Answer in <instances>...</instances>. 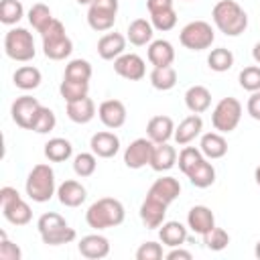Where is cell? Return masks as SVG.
Returning <instances> with one entry per match:
<instances>
[{
	"mask_svg": "<svg viewBox=\"0 0 260 260\" xmlns=\"http://www.w3.org/2000/svg\"><path fill=\"white\" fill-rule=\"evenodd\" d=\"M65 112H67V118L71 122H75V124H87L95 116V104L87 95V98H81L77 102H67Z\"/></svg>",
	"mask_w": 260,
	"mask_h": 260,
	"instance_id": "cell-29",
	"label": "cell"
},
{
	"mask_svg": "<svg viewBox=\"0 0 260 260\" xmlns=\"http://www.w3.org/2000/svg\"><path fill=\"white\" fill-rule=\"evenodd\" d=\"M45 156L51 162H65L73 156V144L67 138H61V136L49 138L45 142Z\"/></svg>",
	"mask_w": 260,
	"mask_h": 260,
	"instance_id": "cell-32",
	"label": "cell"
},
{
	"mask_svg": "<svg viewBox=\"0 0 260 260\" xmlns=\"http://www.w3.org/2000/svg\"><path fill=\"white\" fill-rule=\"evenodd\" d=\"M252 57H254L256 65H260V43H256V45H254V49H252Z\"/></svg>",
	"mask_w": 260,
	"mask_h": 260,
	"instance_id": "cell-51",
	"label": "cell"
},
{
	"mask_svg": "<svg viewBox=\"0 0 260 260\" xmlns=\"http://www.w3.org/2000/svg\"><path fill=\"white\" fill-rule=\"evenodd\" d=\"M98 169V156L93 152H79L73 156V173L81 179H87Z\"/></svg>",
	"mask_w": 260,
	"mask_h": 260,
	"instance_id": "cell-41",
	"label": "cell"
},
{
	"mask_svg": "<svg viewBox=\"0 0 260 260\" xmlns=\"http://www.w3.org/2000/svg\"><path fill=\"white\" fill-rule=\"evenodd\" d=\"M41 81H43V75H41V71H39L35 65H22V67H18V69L14 71V75H12V83H14L18 89H22V91H32V89H37V87L41 85Z\"/></svg>",
	"mask_w": 260,
	"mask_h": 260,
	"instance_id": "cell-31",
	"label": "cell"
},
{
	"mask_svg": "<svg viewBox=\"0 0 260 260\" xmlns=\"http://www.w3.org/2000/svg\"><path fill=\"white\" fill-rule=\"evenodd\" d=\"M177 148L171 146L169 142H158L154 144L152 148V154H150V169L156 171V173H165V171H171L175 165H177Z\"/></svg>",
	"mask_w": 260,
	"mask_h": 260,
	"instance_id": "cell-24",
	"label": "cell"
},
{
	"mask_svg": "<svg viewBox=\"0 0 260 260\" xmlns=\"http://www.w3.org/2000/svg\"><path fill=\"white\" fill-rule=\"evenodd\" d=\"M189 183L197 189H207L215 183V167L209 162V158H203L189 175H187Z\"/></svg>",
	"mask_w": 260,
	"mask_h": 260,
	"instance_id": "cell-33",
	"label": "cell"
},
{
	"mask_svg": "<svg viewBox=\"0 0 260 260\" xmlns=\"http://www.w3.org/2000/svg\"><path fill=\"white\" fill-rule=\"evenodd\" d=\"M24 191L30 201L35 203H47L53 195H57V183H55V171L47 162H39L30 169Z\"/></svg>",
	"mask_w": 260,
	"mask_h": 260,
	"instance_id": "cell-3",
	"label": "cell"
},
{
	"mask_svg": "<svg viewBox=\"0 0 260 260\" xmlns=\"http://www.w3.org/2000/svg\"><path fill=\"white\" fill-rule=\"evenodd\" d=\"M114 71L122 79L140 81L146 75V63L136 53H122L118 59H114Z\"/></svg>",
	"mask_w": 260,
	"mask_h": 260,
	"instance_id": "cell-13",
	"label": "cell"
},
{
	"mask_svg": "<svg viewBox=\"0 0 260 260\" xmlns=\"http://www.w3.org/2000/svg\"><path fill=\"white\" fill-rule=\"evenodd\" d=\"M146 8H148L150 14L162 12V10H171L173 8V0H146Z\"/></svg>",
	"mask_w": 260,
	"mask_h": 260,
	"instance_id": "cell-49",
	"label": "cell"
},
{
	"mask_svg": "<svg viewBox=\"0 0 260 260\" xmlns=\"http://www.w3.org/2000/svg\"><path fill=\"white\" fill-rule=\"evenodd\" d=\"M150 22H152L154 30H160V32L173 30L175 24H177V12H175V8L162 10V12H154V14H150Z\"/></svg>",
	"mask_w": 260,
	"mask_h": 260,
	"instance_id": "cell-45",
	"label": "cell"
},
{
	"mask_svg": "<svg viewBox=\"0 0 260 260\" xmlns=\"http://www.w3.org/2000/svg\"><path fill=\"white\" fill-rule=\"evenodd\" d=\"M185 106L191 114H203L211 106V91L205 85H191L185 91Z\"/></svg>",
	"mask_w": 260,
	"mask_h": 260,
	"instance_id": "cell-28",
	"label": "cell"
},
{
	"mask_svg": "<svg viewBox=\"0 0 260 260\" xmlns=\"http://www.w3.org/2000/svg\"><path fill=\"white\" fill-rule=\"evenodd\" d=\"M150 85L158 91H169L177 85V71L173 65H167V67H152L150 75Z\"/></svg>",
	"mask_w": 260,
	"mask_h": 260,
	"instance_id": "cell-34",
	"label": "cell"
},
{
	"mask_svg": "<svg viewBox=\"0 0 260 260\" xmlns=\"http://www.w3.org/2000/svg\"><path fill=\"white\" fill-rule=\"evenodd\" d=\"M4 53L8 59L18 61V63H28L35 59L37 49H35V39L28 28L22 26H12L4 35Z\"/></svg>",
	"mask_w": 260,
	"mask_h": 260,
	"instance_id": "cell-5",
	"label": "cell"
},
{
	"mask_svg": "<svg viewBox=\"0 0 260 260\" xmlns=\"http://www.w3.org/2000/svg\"><path fill=\"white\" fill-rule=\"evenodd\" d=\"M24 6L20 0H2L0 2V22L6 26H14L22 20Z\"/></svg>",
	"mask_w": 260,
	"mask_h": 260,
	"instance_id": "cell-38",
	"label": "cell"
},
{
	"mask_svg": "<svg viewBox=\"0 0 260 260\" xmlns=\"http://www.w3.org/2000/svg\"><path fill=\"white\" fill-rule=\"evenodd\" d=\"M39 110H41V102L37 98L28 95V93L16 98L12 102V106H10V114H12L14 124L20 126V128H24V130H30V126H32L35 116H37Z\"/></svg>",
	"mask_w": 260,
	"mask_h": 260,
	"instance_id": "cell-11",
	"label": "cell"
},
{
	"mask_svg": "<svg viewBox=\"0 0 260 260\" xmlns=\"http://www.w3.org/2000/svg\"><path fill=\"white\" fill-rule=\"evenodd\" d=\"M254 256L260 260V240H258V242H256V246H254Z\"/></svg>",
	"mask_w": 260,
	"mask_h": 260,
	"instance_id": "cell-53",
	"label": "cell"
},
{
	"mask_svg": "<svg viewBox=\"0 0 260 260\" xmlns=\"http://www.w3.org/2000/svg\"><path fill=\"white\" fill-rule=\"evenodd\" d=\"M179 41L189 51H205V49H209L213 45L215 32H213L209 22H205V20H191V22H187L181 28Z\"/></svg>",
	"mask_w": 260,
	"mask_h": 260,
	"instance_id": "cell-9",
	"label": "cell"
},
{
	"mask_svg": "<svg viewBox=\"0 0 260 260\" xmlns=\"http://www.w3.org/2000/svg\"><path fill=\"white\" fill-rule=\"evenodd\" d=\"M154 26L150 20L146 18H134L130 24H128V30H126V39L130 41V45L134 47H144V45H150L154 39Z\"/></svg>",
	"mask_w": 260,
	"mask_h": 260,
	"instance_id": "cell-27",
	"label": "cell"
},
{
	"mask_svg": "<svg viewBox=\"0 0 260 260\" xmlns=\"http://www.w3.org/2000/svg\"><path fill=\"white\" fill-rule=\"evenodd\" d=\"M28 22H30V26L37 30V32H45L49 26H51V22L55 20V16H53V12H51V8L47 6V4H43V2H37V4H32L30 6V10H28Z\"/></svg>",
	"mask_w": 260,
	"mask_h": 260,
	"instance_id": "cell-35",
	"label": "cell"
},
{
	"mask_svg": "<svg viewBox=\"0 0 260 260\" xmlns=\"http://www.w3.org/2000/svg\"><path fill=\"white\" fill-rule=\"evenodd\" d=\"M146 57H148V61H150L152 67H167V65H173V61H175V47H173V43L167 41V39H154V41L148 45Z\"/></svg>",
	"mask_w": 260,
	"mask_h": 260,
	"instance_id": "cell-25",
	"label": "cell"
},
{
	"mask_svg": "<svg viewBox=\"0 0 260 260\" xmlns=\"http://www.w3.org/2000/svg\"><path fill=\"white\" fill-rule=\"evenodd\" d=\"M65 79H75V81H89L91 79V63L87 59H71L65 65Z\"/></svg>",
	"mask_w": 260,
	"mask_h": 260,
	"instance_id": "cell-40",
	"label": "cell"
},
{
	"mask_svg": "<svg viewBox=\"0 0 260 260\" xmlns=\"http://www.w3.org/2000/svg\"><path fill=\"white\" fill-rule=\"evenodd\" d=\"M55 126H57L55 112H53L51 108H47V106H41V110H39L37 116H35V122H32L30 130L37 132V134H49Z\"/></svg>",
	"mask_w": 260,
	"mask_h": 260,
	"instance_id": "cell-42",
	"label": "cell"
},
{
	"mask_svg": "<svg viewBox=\"0 0 260 260\" xmlns=\"http://www.w3.org/2000/svg\"><path fill=\"white\" fill-rule=\"evenodd\" d=\"M211 18L225 37H240L248 28V14L236 0H219L211 10Z\"/></svg>",
	"mask_w": 260,
	"mask_h": 260,
	"instance_id": "cell-2",
	"label": "cell"
},
{
	"mask_svg": "<svg viewBox=\"0 0 260 260\" xmlns=\"http://www.w3.org/2000/svg\"><path fill=\"white\" fill-rule=\"evenodd\" d=\"M203 158H205V156H203L201 148H195V146H183L181 152H179V156H177V162H179L181 173L187 177V175H189V173H191Z\"/></svg>",
	"mask_w": 260,
	"mask_h": 260,
	"instance_id": "cell-39",
	"label": "cell"
},
{
	"mask_svg": "<svg viewBox=\"0 0 260 260\" xmlns=\"http://www.w3.org/2000/svg\"><path fill=\"white\" fill-rule=\"evenodd\" d=\"M146 195L152 197V199L162 201L165 205H171L181 195V183L175 177H169V175L167 177H160V179H156L150 185V189H148Z\"/></svg>",
	"mask_w": 260,
	"mask_h": 260,
	"instance_id": "cell-18",
	"label": "cell"
},
{
	"mask_svg": "<svg viewBox=\"0 0 260 260\" xmlns=\"http://www.w3.org/2000/svg\"><path fill=\"white\" fill-rule=\"evenodd\" d=\"M201 130H203L201 116L199 114H191V116L183 118L179 122V126H175V136L173 138H175V142L179 146H187V144H191L201 134Z\"/></svg>",
	"mask_w": 260,
	"mask_h": 260,
	"instance_id": "cell-23",
	"label": "cell"
},
{
	"mask_svg": "<svg viewBox=\"0 0 260 260\" xmlns=\"http://www.w3.org/2000/svg\"><path fill=\"white\" fill-rule=\"evenodd\" d=\"M41 37H43V53L47 59L63 61L73 53V41L67 37V30L59 18H55Z\"/></svg>",
	"mask_w": 260,
	"mask_h": 260,
	"instance_id": "cell-6",
	"label": "cell"
},
{
	"mask_svg": "<svg viewBox=\"0 0 260 260\" xmlns=\"http://www.w3.org/2000/svg\"><path fill=\"white\" fill-rule=\"evenodd\" d=\"M77 250L87 260H102V258H106L110 254V240L106 236H102L100 232L87 234V236H83L79 240Z\"/></svg>",
	"mask_w": 260,
	"mask_h": 260,
	"instance_id": "cell-15",
	"label": "cell"
},
{
	"mask_svg": "<svg viewBox=\"0 0 260 260\" xmlns=\"http://www.w3.org/2000/svg\"><path fill=\"white\" fill-rule=\"evenodd\" d=\"M154 142L146 138H136L124 148V165L132 171H138L146 165H150V154H152Z\"/></svg>",
	"mask_w": 260,
	"mask_h": 260,
	"instance_id": "cell-12",
	"label": "cell"
},
{
	"mask_svg": "<svg viewBox=\"0 0 260 260\" xmlns=\"http://www.w3.org/2000/svg\"><path fill=\"white\" fill-rule=\"evenodd\" d=\"M187 228L199 236L215 228V215L207 205H193L187 213Z\"/></svg>",
	"mask_w": 260,
	"mask_h": 260,
	"instance_id": "cell-21",
	"label": "cell"
},
{
	"mask_svg": "<svg viewBox=\"0 0 260 260\" xmlns=\"http://www.w3.org/2000/svg\"><path fill=\"white\" fill-rule=\"evenodd\" d=\"M118 0H93L87 8V24L95 32L110 30L116 24Z\"/></svg>",
	"mask_w": 260,
	"mask_h": 260,
	"instance_id": "cell-10",
	"label": "cell"
},
{
	"mask_svg": "<svg viewBox=\"0 0 260 260\" xmlns=\"http://www.w3.org/2000/svg\"><path fill=\"white\" fill-rule=\"evenodd\" d=\"M185 2H191V0H185Z\"/></svg>",
	"mask_w": 260,
	"mask_h": 260,
	"instance_id": "cell-55",
	"label": "cell"
},
{
	"mask_svg": "<svg viewBox=\"0 0 260 260\" xmlns=\"http://www.w3.org/2000/svg\"><path fill=\"white\" fill-rule=\"evenodd\" d=\"M234 53L225 47H217V49H211L209 55H207V65L211 71L215 73H223V71H230L234 67Z\"/></svg>",
	"mask_w": 260,
	"mask_h": 260,
	"instance_id": "cell-36",
	"label": "cell"
},
{
	"mask_svg": "<svg viewBox=\"0 0 260 260\" xmlns=\"http://www.w3.org/2000/svg\"><path fill=\"white\" fill-rule=\"evenodd\" d=\"M126 217V209L122 201L114 197H102L93 201L85 211V221L91 230L102 232L108 228H118Z\"/></svg>",
	"mask_w": 260,
	"mask_h": 260,
	"instance_id": "cell-1",
	"label": "cell"
},
{
	"mask_svg": "<svg viewBox=\"0 0 260 260\" xmlns=\"http://www.w3.org/2000/svg\"><path fill=\"white\" fill-rule=\"evenodd\" d=\"M126 37L122 32H106L98 41V55L104 61H114L122 53H126Z\"/></svg>",
	"mask_w": 260,
	"mask_h": 260,
	"instance_id": "cell-20",
	"label": "cell"
},
{
	"mask_svg": "<svg viewBox=\"0 0 260 260\" xmlns=\"http://www.w3.org/2000/svg\"><path fill=\"white\" fill-rule=\"evenodd\" d=\"M203 238V244H205V248L207 250H211V252H221L223 248H228V244H230V234L223 230V228H211L207 234H203L201 236Z\"/></svg>",
	"mask_w": 260,
	"mask_h": 260,
	"instance_id": "cell-43",
	"label": "cell"
},
{
	"mask_svg": "<svg viewBox=\"0 0 260 260\" xmlns=\"http://www.w3.org/2000/svg\"><path fill=\"white\" fill-rule=\"evenodd\" d=\"M37 230L39 236L43 240V244L47 246H63V244H71L77 238V232L65 221L63 215L55 213V211H47L37 219Z\"/></svg>",
	"mask_w": 260,
	"mask_h": 260,
	"instance_id": "cell-4",
	"label": "cell"
},
{
	"mask_svg": "<svg viewBox=\"0 0 260 260\" xmlns=\"http://www.w3.org/2000/svg\"><path fill=\"white\" fill-rule=\"evenodd\" d=\"M254 181H256V185L260 187V167H256V171H254Z\"/></svg>",
	"mask_w": 260,
	"mask_h": 260,
	"instance_id": "cell-52",
	"label": "cell"
},
{
	"mask_svg": "<svg viewBox=\"0 0 260 260\" xmlns=\"http://www.w3.org/2000/svg\"><path fill=\"white\" fill-rule=\"evenodd\" d=\"M59 93L65 100V104L67 102H77L81 98H87V93H89V81H75V79H65L63 77V81L59 85Z\"/></svg>",
	"mask_w": 260,
	"mask_h": 260,
	"instance_id": "cell-37",
	"label": "cell"
},
{
	"mask_svg": "<svg viewBox=\"0 0 260 260\" xmlns=\"http://www.w3.org/2000/svg\"><path fill=\"white\" fill-rule=\"evenodd\" d=\"M246 110L250 114V118L260 122V91H252L248 102H246Z\"/></svg>",
	"mask_w": 260,
	"mask_h": 260,
	"instance_id": "cell-48",
	"label": "cell"
},
{
	"mask_svg": "<svg viewBox=\"0 0 260 260\" xmlns=\"http://www.w3.org/2000/svg\"><path fill=\"white\" fill-rule=\"evenodd\" d=\"M126 106L124 102L120 100H104L100 106H98V118L100 122L110 128V130H118L124 126L126 122Z\"/></svg>",
	"mask_w": 260,
	"mask_h": 260,
	"instance_id": "cell-14",
	"label": "cell"
},
{
	"mask_svg": "<svg viewBox=\"0 0 260 260\" xmlns=\"http://www.w3.org/2000/svg\"><path fill=\"white\" fill-rule=\"evenodd\" d=\"M199 148H201V152H203L205 158L217 160V158H223L228 154V140L217 130L215 132H205V134H201Z\"/></svg>",
	"mask_w": 260,
	"mask_h": 260,
	"instance_id": "cell-26",
	"label": "cell"
},
{
	"mask_svg": "<svg viewBox=\"0 0 260 260\" xmlns=\"http://www.w3.org/2000/svg\"><path fill=\"white\" fill-rule=\"evenodd\" d=\"M57 199L65 207H79L87 199V189L79 181L67 179L57 187Z\"/></svg>",
	"mask_w": 260,
	"mask_h": 260,
	"instance_id": "cell-19",
	"label": "cell"
},
{
	"mask_svg": "<svg viewBox=\"0 0 260 260\" xmlns=\"http://www.w3.org/2000/svg\"><path fill=\"white\" fill-rule=\"evenodd\" d=\"M22 252L20 248L8 240L6 232H0V260H20Z\"/></svg>",
	"mask_w": 260,
	"mask_h": 260,
	"instance_id": "cell-47",
	"label": "cell"
},
{
	"mask_svg": "<svg viewBox=\"0 0 260 260\" xmlns=\"http://www.w3.org/2000/svg\"><path fill=\"white\" fill-rule=\"evenodd\" d=\"M89 148L98 158H112L120 152V138L110 130H102L89 138Z\"/></svg>",
	"mask_w": 260,
	"mask_h": 260,
	"instance_id": "cell-17",
	"label": "cell"
},
{
	"mask_svg": "<svg viewBox=\"0 0 260 260\" xmlns=\"http://www.w3.org/2000/svg\"><path fill=\"white\" fill-rule=\"evenodd\" d=\"M160 258H165V252L158 242H152V240L144 242L136 250V260H160Z\"/></svg>",
	"mask_w": 260,
	"mask_h": 260,
	"instance_id": "cell-46",
	"label": "cell"
},
{
	"mask_svg": "<svg viewBox=\"0 0 260 260\" xmlns=\"http://www.w3.org/2000/svg\"><path fill=\"white\" fill-rule=\"evenodd\" d=\"M240 87L246 91H260V65H248L238 75Z\"/></svg>",
	"mask_w": 260,
	"mask_h": 260,
	"instance_id": "cell-44",
	"label": "cell"
},
{
	"mask_svg": "<svg viewBox=\"0 0 260 260\" xmlns=\"http://www.w3.org/2000/svg\"><path fill=\"white\" fill-rule=\"evenodd\" d=\"M165 258L167 260H191L193 254L189 250H183L181 246H177V248H171V252H167Z\"/></svg>",
	"mask_w": 260,
	"mask_h": 260,
	"instance_id": "cell-50",
	"label": "cell"
},
{
	"mask_svg": "<svg viewBox=\"0 0 260 260\" xmlns=\"http://www.w3.org/2000/svg\"><path fill=\"white\" fill-rule=\"evenodd\" d=\"M75 2H77L79 6H89V4L93 2V0H75Z\"/></svg>",
	"mask_w": 260,
	"mask_h": 260,
	"instance_id": "cell-54",
	"label": "cell"
},
{
	"mask_svg": "<svg viewBox=\"0 0 260 260\" xmlns=\"http://www.w3.org/2000/svg\"><path fill=\"white\" fill-rule=\"evenodd\" d=\"M242 112H244V108H242L240 100H236L232 95L221 98L211 112V124L217 132L230 134L238 128V124L242 120Z\"/></svg>",
	"mask_w": 260,
	"mask_h": 260,
	"instance_id": "cell-8",
	"label": "cell"
},
{
	"mask_svg": "<svg viewBox=\"0 0 260 260\" xmlns=\"http://www.w3.org/2000/svg\"><path fill=\"white\" fill-rule=\"evenodd\" d=\"M158 240H160V244H165L169 248L183 246L187 242V228L181 221H173V219L165 221L158 228Z\"/></svg>",
	"mask_w": 260,
	"mask_h": 260,
	"instance_id": "cell-30",
	"label": "cell"
},
{
	"mask_svg": "<svg viewBox=\"0 0 260 260\" xmlns=\"http://www.w3.org/2000/svg\"><path fill=\"white\" fill-rule=\"evenodd\" d=\"M146 136L158 144V142H169L173 136H175V122L171 116H152L146 124Z\"/></svg>",
	"mask_w": 260,
	"mask_h": 260,
	"instance_id": "cell-22",
	"label": "cell"
},
{
	"mask_svg": "<svg viewBox=\"0 0 260 260\" xmlns=\"http://www.w3.org/2000/svg\"><path fill=\"white\" fill-rule=\"evenodd\" d=\"M0 209L8 223L12 225H26L32 219L30 205L20 197V193L14 187H2L0 189Z\"/></svg>",
	"mask_w": 260,
	"mask_h": 260,
	"instance_id": "cell-7",
	"label": "cell"
},
{
	"mask_svg": "<svg viewBox=\"0 0 260 260\" xmlns=\"http://www.w3.org/2000/svg\"><path fill=\"white\" fill-rule=\"evenodd\" d=\"M167 207L169 205H165L162 201H158V199H152V197H144V201H142V205H140V211H138V215H140V221L144 223V228H148V230H156V228H160L167 219Z\"/></svg>",
	"mask_w": 260,
	"mask_h": 260,
	"instance_id": "cell-16",
	"label": "cell"
}]
</instances>
